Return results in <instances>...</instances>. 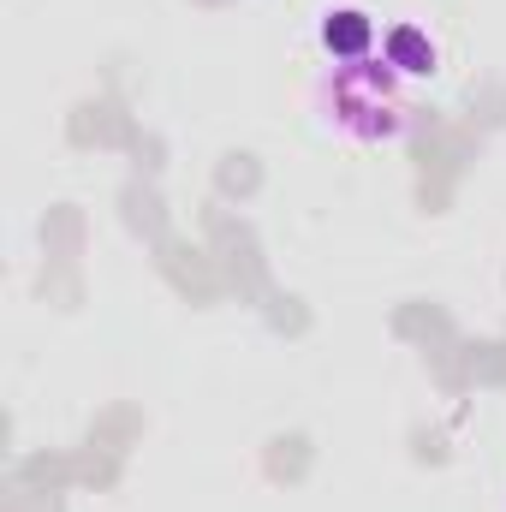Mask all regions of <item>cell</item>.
Wrapping results in <instances>:
<instances>
[{"label":"cell","instance_id":"7a4b0ae2","mask_svg":"<svg viewBox=\"0 0 506 512\" xmlns=\"http://www.w3.org/2000/svg\"><path fill=\"white\" fill-rule=\"evenodd\" d=\"M370 36H376V24H370L364 12H334V18L322 24V42H328L340 60H370Z\"/></svg>","mask_w":506,"mask_h":512},{"label":"cell","instance_id":"3957f363","mask_svg":"<svg viewBox=\"0 0 506 512\" xmlns=\"http://www.w3.org/2000/svg\"><path fill=\"white\" fill-rule=\"evenodd\" d=\"M387 66H399V72H435V48L411 24H399L393 42H387Z\"/></svg>","mask_w":506,"mask_h":512},{"label":"cell","instance_id":"6da1fadb","mask_svg":"<svg viewBox=\"0 0 506 512\" xmlns=\"http://www.w3.org/2000/svg\"><path fill=\"white\" fill-rule=\"evenodd\" d=\"M334 114L340 126L364 143H381V137H399L405 126V102L393 90V72L387 60H346L334 72Z\"/></svg>","mask_w":506,"mask_h":512}]
</instances>
